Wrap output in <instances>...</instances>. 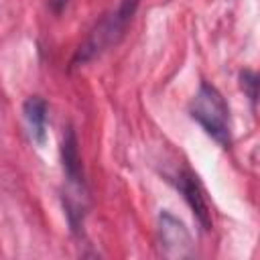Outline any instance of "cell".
Masks as SVG:
<instances>
[{"label": "cell", "mask_w": 260, "mask_h": 260, "mask_svg": "<svg viewBox=\"0 0 260 260\" xmlns=\"http://www.w3.org/2000/svg\"><path fill=\"white\" fill-rule=\"evenodd\" d=\"M191 118L223 148L232 144V124H230V110L219 93V89L207 81H203L189 106Z\"/></svg>", "instance_id": "obj_1"}, {"label": "cell", "mask_w": 260, "mask_h": 260, "mask_svg": "<svg viewBox=\"0 0 260 260\" xmlns=\"http://www.w3.org/2000/svg\"><path fill=\"white\" fill-rule=\"evenodd\" d=\"M138 4H140V0H120L118 10H116L110 18H106V20L89 35V39L85 41L83 47H79V51H77V55H75V59H73V65L85 63V61L98 57V55H100L102 51H106L110 45L118 43V39L124 35L126 24L132 20V16H134Z\"/></svg>", "instance_id": "obj_2"}, {"label": "cell", "mask_w": 260, "mask_h": 260, "mask_svg": "<svg viewBox=\"0 0 260 260\" xmlns=\"http://www.w3.org/2000/svg\"><path fill=\"white\" fill-rule=\"evenodd\" d=\"M158 232H160V244L165 248V254L171 258H187L193 254L191 236L181 219L171 215L169 211H162L158 217Z\"/></svg>", "instance_id": "obj_3"}, {"label": "cell", "mask_w": 260, "mask_h": 260, "mask_svg": "<svg viewBox=\"0 0 260 260\" xmlns=\"http://www.w3.org/2000/svg\"><path fill=\"white\" fill-rule=\"evenodd\" d=\"M177 187L183 193V197L189 203V207L193 209V215L197 217L201 228L203 230H211V211H209V205H207V199H205V191H203L197 175L191 173L189 169H185L183 173H179Z\"/></svg>", "instance_id": "obj_4"}, {"label": "cell", "mask_w": 260, "mask_h": 260, "mask_svg": "<svg viewBox=\"0 0 260 260\" xmlns=\"http://www.w3.org/2000/svg\"><path fill=\"white\" fill-rule=\"evenodd\" d=\"M22 114L32 142L37 146H43L47 140V102L39 95H30L22 106Z\"/></svg>", "instance_id": "obj_5"}, {"label": "cell", "mask_w": 260, "mask_h": 260, "mask_svg": "<svg viewBox=\"0 0 260 260\" xmlns=\"http://www.w3.org/2000/svg\"><path fill=\"white\" fill-rule=\"evenodd\" d=\"M240 83H242V89H246L248 98L252 104H256V87H258V77L254 71H242L240 73Z\"/></svg>", "instance_id": "obj_6"}]
</instances>
